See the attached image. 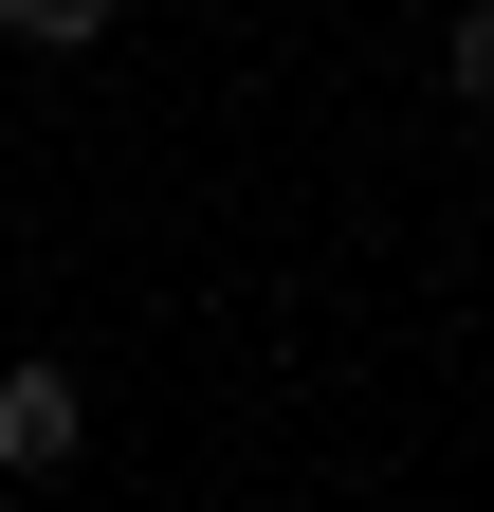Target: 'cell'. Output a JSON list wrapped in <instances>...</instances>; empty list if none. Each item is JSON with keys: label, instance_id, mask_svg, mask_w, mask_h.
Wrapping results in <instances>:
<instances>
[{"label": "cell", "instance_id": "cell-1", "mask_svg": "<svg viewBox=\"0 0 494 512\" xmlns=\"http://www.w3.org/2000/svg\"><path fill=\"white\" fill-rule=\"evenodd\" d=\"M74 366H0V476H55V458H74Z\"/></svg>", "mask_w": 494, "mask_h": 512}, {"label": "cell", "instance_id": "cell-2", "mask_svg": "<svg viewBox=\"0 0 494 512\" xmlns=\"http://www.w3.org/2000/svg\"><path fill=\"white\" fill-rule=\"evenodd\" d=\"M0 37H37V55H92V37H110V0H0Z\"/></svg>", "mask_w": 494, "mask_h": 512}, {"label": "cell", "instance_id": "cell-3", "mask_svg": "<svg viewBox=\"0 0 494 512\" xmlns=\"http://www.w3.org/2000/svg\"><path fill=\"white\" fill-rule=\"evenodd\" d=\"M458 110L494 128V0H476V19H458Z\"/></svg>", "mask_w": 494, "mask_h": 512}]
</instances>
